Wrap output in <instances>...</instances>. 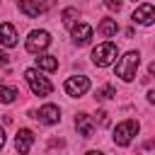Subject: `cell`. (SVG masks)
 I'll list each match as a JSON object with an SVG mask.
<instances>
[{
  "label": "cell",
  "instance_id": "obj_22",
  "mask_svg": "<svg viewBox=\"0 0 155 155\" xmlns=\"http://www.w3.org/2000/svg\"><path fill=\"white\" fill-rule=\"evenodd\" d=\"M148 102H150V104H155V90H150V92H148Z\"/></svg>",
  "mask_w": 155,
  "mask_h": 155
},
{
  "label": "cell",
  "instance_id": "obj_18",
  "mask_svg": "<svg viewBox=\"0 0 155 155\" xmlns=\"http://www.w3.org/2000/svg\"><path fill=\"white\" fill-rule=\"evenodd\" d=\"M97 99H111V97H116V90L111 87V85H104V87H99L97 90V94H94Z\"/></svg>",
  "mask_w": 155,
  "mask_h": 155
},
{
  "label": "cell",
  "instance_id": "obj_25",
  "mask_svg": "<svg viewBox=\"0 0 155 155\" xmlns=\"http://www.w3.org/2000/svg\"><path fill=\"white\" fill-rule=\"evenodd\" d=\"M87 155H104V153H99V150H90Z\"/></svg>",
  "mask_w": 155,
  "mask_h": 155
},
{
  "label": "cell",
  "instance_id": "obj_20",
  "mask_svg": "<svg viewBox=\"0 0 155 155\" xmlns=\"http://www.w3.org/2000/svg\"><path fill=\"white\" fill-rule=\"evenodd\" d=\"M109 10H121V0H102Z\"/></svg>",
  "mask_w": 155,
  "mask_h": 155
},
{
  "label": "cell",
  "instance_id": "obj_11",
  "mask_svg": "<svg viewBox=\"0 0 155 155\" xmlns=\"http://www.w3.org/2000/svg\"><path fill=\"white\" fill-rule=\"evenodd\" d=\"M0 44L7 46V48L17 46V29H15L10 22H2V24H0Z\"/></svg>",
  "mask_w": 155,
  "mask_h": 155
},
{
  "label": "cell",
  "instance_id": "obj_2",
  "mask_svg": "<svg viewBox=\"0 0 155 155\" xmlns=\"http://www.w3.org/2000/svg\"><path fill=\"white\" fill-rule=\"evenodd\" d=\"M24 78H27V82H29V87H31V92H34V94L46 97V94H51V92H53V85L48 82V78H44L36 68L24 70Z\"/></svg>",
  "mask_w": 155,
  "mask_h": 155
},
{
  "label": "cell",
  "instance_id": "obj_10",
  "mask_svg": "<svg viewBox=\"0 0 155 155\" xmlns=\"http://www.w3.org/2000/svg\"><path fill=\"white\" fill-rule=\"evenodd\" d=\"M36 119H41L44 124L53 126V124H58V119H61V111H58V107H56V104H44V107L39 109Z\"/></svg>",
  "mask_w": 155,
  "mask_h": 155
},
{
  "label": "cell",
  "instance_id": "obj_9",
  "mask_svg": "<svg viewBox=\"0 0 155 155\" xmlns=\"http://www.w3.org/2000/svg\"><path fill=\"white\" fill-rule=\"evenodd\" d=\"M31 143H34V133H31L29 128H19V133H17V138H15L17 153H19V155H27L29 148H31Z\"/></svg>",
  "mask_w": 155,
  "mask_h": 155
},
{
  "label": "cell",
  "instance_id": "obj_5",
  "mask_svg": "<svg viewBox=\"0 0 155 155\" xmlns=\"http://www.w3.org/2000/svg\"><path fill=\"white\" fill-rule=\"evenodd\" d=\"M48 44H51V34H48L46 29H34V31L29 34V39H27V51H29V53H39V51H44Z\"/></svg>",
  "mask_w": 155,
  "mask_h": 155
},
{
  "label": "cell",
  "instance_id": "obj_24",
  "mask_svg": "<svg viewBox=\"0 0 155 155\" xmlns=\"http://www.w3.org/2000/svg\"><path fill=\"white\" fill-rule=\"evenodd\" d=\"M5 63H7V56H5L2 51H0V65H5Z\"/></svg>",
  "mask_w": 155,
  "mask_h": 155
},
{
  "label": "cell",
  "instance_id": "obj_26",
  "mask_svg": "<svg viewBox=\"0 0 155 155\" xmlns=\"http://www.w3.org/2000/svg\"><path fill=\"white\" fill-rule=\"evenodd\" d=\"M0 87H2V80H0Z\"/></svg>",
  "mask_w": 155,
  "mask_h": 155
},
{
  "label": "cell",
  "instance_id": "obj_12",
  "mask_svg": "<svg viewBox=\"0 0 155 155\" xmlns=\"http://www.w3.org/2000/svg\"><path fill=\"white\" fill-rule=\"evenodd\" d=\"M75 128L80 131L82 138H92V133H94V124H92V119L87 114H78L75 116Z\"/></svg>",
  "mask_w": 155,
  "mask_h": 155
},
{
  "label": "cell",
  "instance_id": "obj_3",
  "mask_svg": "<svg viewBox=\"0 0 155 155\" xmlns=\"http://www.w3.org/2000/svg\"><path fill=\"white\" fill-rule=\"evenodd\" d=\"M138 61H140L138 51H128V53L119 61V65H116V75H119L121 80H126V82L136 80V68H138Z\"/></svg>",
  "mask_w": 155,
  "mask_h": 155
},
{
  "label": "cell",
  "instance_id": "obj_7",
  "mask_svg": "<svg viewBox=\"0 0 155 155\" xmlns=\"http://www.w3.org/2000/svg\"><path fill=\"white\" fill-rule=\"evenodd\" d=\"M133 22H138V24H153L155 22V5H150V2L138 5L133 10Z\"/></svg>",
  "mask_w": 155,
  "mask_h": 155
},
{
  "label": "cell",
  "instance_id": "obj_4",
  "mask_svg": "<svg viewBox=\"0 0 155 155\" xmlns=\"http://www.w3.org/2000/svg\"><path fill=\"white\" fill-rule=\"evenodd\" d=\"M138 121L136 119H126V121H121L116 128H114V143L116 145H128L131 140H133V136L138 133Z\"/></svg>",
  "mask_w": 155,
  "mask_h": 155
},
{
  "label": "cell",
  "instance_id": "obj_23",
  "mask_svg": "<svg viewBox=\"0 0 155 155\" xmlns=\"http://www.w3.org/2000/svg\"><path fill=\"white\" fill-rule=\"evenodd\" d=\"M5 145V131H2V126H0V148Z\"/></svg>",
  "mask_w": 155,
  "mask_h": 155
},
{
  "label": "cell",
  "instance_id": "obj_19",
  "mask_svg": "<svg viewBox=\"0 0 155 155\" xmlns=\"http://www.w3.org/2000/svg\"><path fill=\"white\" fill-rule=\"evenodd\" d=\"M97 121H99V126H109V116H107V111H97Z\"/></svg>",
  "mask_w": 155,
  "mask_h": 155
},
{
  "label": "cell",
  "instance_id": "obj_16",
  "mask_svg": "<svg viewBox=\"0 0 155 155\" xmlns=\"http://www.w3.org/2000/svg\"><path fill=\"white\" fill-rule=\"evenodd\" d=\"M19 10H22L27 17H39V15H41L39 5H34L31 0H19Z\"/></svg>",
  "mask_w": 155,
  "mask_h": 155
},
{
  "label": "cell",
  "instance_id": "obj_14",
  "mask_svg": "<svg viewBox=\"0 0 155 155\" xmlns=\"http://www.w3.org/2000/svg\"><path fill=\"white\" fill-rule=\"evenodd\" d=\"M61 19H63V24H65L68 29H73L75 22H78V7H65L63 15H61Z\"/></svg>",
  "mask_w": 155,
  "mask_h": 155
},
{
  "label": "cell",
  "instance_id": "obj_6",
  "mask_svg": "<svg viewBox=\"0 0 155 155\" xmlns=\"http://www.w3.org/2000/svg\"><path fill=\"white\" fill-rule=\"evenodd\" d=\"M65 92L70 94V97H82L87 90H90V78H85V75H73V78H68L65 80Z\"/></svg>",
  "mask_w": 155,
  "mask_h": 155
},
{
  "label": "cell",
  "instance_id": "obj_8",
  "mask_svg": "<svg viewBox=\"0 0 155 155\" xmlns=\"http://www.w3.org/2000/svg\"><path fill=\"white\" fill-rule=\"evenodd\" d=\"M70 31H73V41H75L78 46H85V44H90V39H92V27L85 24V22H78Z\"/></svg>",
  "mask_w": 155,
  "mask_h": 155
},
{
  "label": "cell",
  "instance_id": "obj_17",
  "mask_svg": "<svg viewBox=\"0 0 155 155\" xmlns=\"http://www.w3.org/2000/svg\"><path fill=\"white\" fill-rule=\"evenodd\" d=\"M116 31H119V27H116L114 19H102V24H99V34L102 36H114Z\"/></svg>",
  "mask_w": 155,
  "mask_h": 155
},
{
  "label": "cell",
  "instance_id": "obj_1",
  "mask_svg": "<svg viewBox=\"0 0 155 155\" xmlns=\"http://www.w3.org/2000/svg\"><path fill=\"white\" fill-rule=\"evenodd\" d=\"M116 56H119L116 44L104 41V44H97V46H94V51H92V63H94L97 68H107V65H111V63L116 61Z\"/></svg>",
  "mask_w": 155,
  "mask_h": 155
},
{
  "label": "cell",
  "instance_id": "obj_15",
  "mask_svg": "<svg viewBox=\"0 0 155 155\" xmlns=\"http://www.w3.org/2000/svg\"><path fill=\"white\" fill-rule=\"evenodd\" d=\"M17 97H19L17 87H5V85L0 87V102H2V104H12Z\"/></svg>",
  "mask_w": 155,
  "mask_h": 155
},
{
  "label": "cell",
  "instance_id": "obj_13",
  "mask_svg": "<svg viewBox=\"0 0 155 155\" xmlns=\"http://www.w3.org/2000/svg\"><path fill=\"white\" fill-rule=\"evenodd\" d=\"M36 68L53 73V70L58 68V58H56V56H48V53H44V56H39V58H36Z\"/></svg>",
  "mask_w": 155,
  "mask_h": 155
},
{
  "label": "cell",
  "instance_id": "obj_21",
  "mask_svg": "<svg viewBox=\"0 0 155 155\" xmlns=\"http://www.w3.org/2000/svg\"><path fill=\"white\" fill-rule=\"evenodd\" d=\"M148 75H150V78H155V61L148 65Z\"/></svg>",
  "mask_w": 155,
  "mask_h": 155
}]
</instances>
